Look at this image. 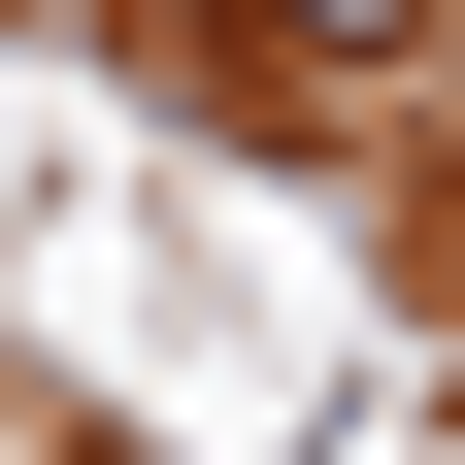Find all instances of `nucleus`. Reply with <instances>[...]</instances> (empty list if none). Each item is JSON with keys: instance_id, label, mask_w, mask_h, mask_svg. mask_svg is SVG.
I'll return each mask as SVG.
<instances>
[{"instance_id": "f257e3e1", "label": "nucleus", "mask_w": 465, "mask_h": 465, "mask_svg": "<svg viewBox=\"0 0 465 465\" xmlns=\"http://www.w3.org/2000/svg\"><path fill=\"white\" fill-rule=\"evenodd\" d=\"M232 34H266V67H366V34H399V0H232Z\"/></svg>"}]
</instances>
